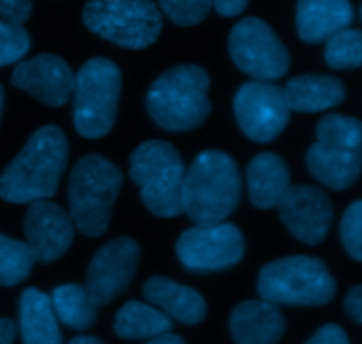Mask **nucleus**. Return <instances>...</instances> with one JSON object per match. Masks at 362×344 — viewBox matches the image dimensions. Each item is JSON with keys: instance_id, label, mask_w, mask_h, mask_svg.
I'll return each instance as SVG.
<instances>
[{"instance_id": "obj_35", "label": "nucleus", "mask_w": 362, "mask_h": 344, "mask_svg": "<svg viewBox=\"0 0 362 344\" xmlns=\"http://www.w3.org/2000/svg\"><path fill=\"white\" fill-rule=\"evenodd\" d=\"M145 344H186V343H184V339L180 338V336L166 332V334L158 336V338L148 339V343H145Z\"/></svg>"}, {"instance_id": "obj_24", "label": "nucleus", "mask_w": 362, "mask_h": 344, "mask_svg": "<svg viewBox=\"0 0 362 344\" xmlns=\"http://www.w3.org/2000/svg\"><path fill=\"white\" fill-rule=\"evenodd\" d=\"M49 300L55 316L74 331H87L98 320V306L83 286L74 283L57 286Z\"/></svg>"}, {"instance_id": "obj_31", "label": "nucleus", "mask_w": 362, "mask_h": 344, "mask_svg": "<svg viewBox=\"0 0 362 344\" xmlns=\"http://www.w3.org/2000/svg\"><path fill=\"white\" fill-rule=\"evenodd\" d=\"M306 344H350V339L339 325L329 324L318 328Z\"/></svg>"}, {"instance_id": "obj_15", "label": "nucleus", "mask_w": 362, "mask_h": 344, "mask_svg": "<svg viewBox=\"0 0 362 344\" xmlns=\"http://www.w3.org/2000/svg\"><path fill=\"white\" fill-rule=\"evenodd\" d=\"M11 83L28 92L49 108H60L69 101L74 88V73L69 64L52 53H42L18 64L11 76Z\"/></svg>"}, {"instance_id": "obj_14", "label": "nucleus", "mask_w": 362, "mask_h": 344, "mask_svg": "<svg viewBox=\"0 0 362 344\" xmlns=\"http://www.w3.org/2000/svg\"><path fill=\"white\" fill-rule=\"evenodd\" d=\"M23 233L34 260L52 263L69 251L74 240V223L60 205L35 200L25 214Z\"/></svg>"}, {"instance_id": "obj_7", "label": "nucleus", "mask_w": 362, "mask_h": 344, "mask_svg": "<svg viewBox=\"0 0 362 344\" xmlns=\"http://www.w3.org/2000/svg\"><path fill=\"white\" fill-rule=\"evenodd\" d=\"M258 293L276 306H324L334 299L336 281L320 258L297 254L265 265Z\"/></svg>"}, {"instance_id": "obj_32", "label": "nucleus", "mask_w": 362, "mask_h": 344, "mask_svg": "<svg viewBox=\"0 0 362 344\" xmlns=\"http://www.w3.org/2000/svg\"><path fill=\"white\" fill-rule=\"evenodd\" d=\"M345 311L357 325L362 324V286L356 285L345 299Z\"/></svg>"}, {"instance_id": "obj_8", "label": "nucleus", "mask_w": 362, "mask_h": 344, "mask_svg": "<svg viewBox=\"0 0 362 344\" xmlns=\"http://www.w3.org/2000/svg\"><path fill=\"white\" fill-rule=\"evenodd\" d=\"M83 23L113 45L144 49L158 41L163 16L152 0H88Z\"/></svg>"}, {"instance_id": "obj_27", "label": "nucleus", "mask_w": 362, "mask_h": 344, "mask_svg": "<svg viewBox=\"0 0 362 344\" xmlns=\"http://www.w3.org/2000/svg\"><path fill=\"white\" fill-rule=\"evenodd\" d=\"M30 49V35L23 25L0 20V67L23 59Z\"/></svg>"}, {"instance_id": "obj_13", "label": "nucleus", "mask_w": 362, "mask_h": 344, "mask_svg": "<svg viewBox=\"0 0 362 344\" xmlns=\"http://www.w3.org/2000/svg\"><path fill=\"white\" fill-rule=\"evenodd\" d=\"M276 207L288 232L310 246H317L327 237L334 218L327 194L310 184L290 186Z\"/></svg>"}, {"instance_id": "obj_25", "label": "nucleus", "mask_w": 362, "mask_h": 344, "mask_svg": "<svg viewBox=\"0 0 362 344\" xmlns=\"http://www.w3.org/2000/svg\"><path fill=\"white\" fill-rule=\"evenodd\" d=\"M35 260L27 242L0 233V286H16L30 275Z\"/></svg>"}, {"instance_id": "obj_16", "label": "nucleus", "mask_w": 362, "mask_h": 344, "mask_svg": "<svg viewBox=\"0 0 362 344\" xmlns=\"http://www.w3.org/2000/svg\"><path fill=\"white\" fill-rule=\"evenodd\" d=\"M311 175L331 189H349L357 182L362 166V145L318 140L306 155Z\"/></svg>"}, {"instance_id": "obj_19", "label": "nucleus", "mask_w": 362, "mask_h": 344, "mask_svg": "<svg viewBox=\"0 0 362 344\" xmlns=\"http://www.w3.org/2000/svg\"><path fill=\"white\" fill-rule=\"evenodd\" d=\"M283 95L290 112L318 113L341 105L346 90L339 78L306 73L286 81Z\"/></svg>"}, {"instance_id": "obj_37", "label": "nucleus", "mask_w": 362, "mask_h": 344, "mask_svg": "<svg viewBox=\"0 0 362 344\" xmlns=\"http://www.w3.org/2000/svg\"><path fill=\"white\" fill-rule=\"evenodd\" d=\"M2 115H4V87L0 83V122H2Z\"/></svg>"}, {"instance_id": "obj_36", "label": "nucleus", "mask_w": 362, "mask_h": 344, "mask_svg": "<svg viewBox=\"0 0 362 344\" xmlns=\"http://www.w3.org/2000/svg\"><path fill=\"white\" fill-rule=\"evenodd\" d=\"M69 344H103V341L98 338H90V336H83V338L73 339Z\"/></svg>"}, {"instance_id": "obj_21", "label": "nucleus", "mask_w": 362, "mask_h": 344, "mask_svg": "<svg viewBox=\"0 0 362 344\" xmlns=\"http://www.w3.org/2000/svg\"><path fill=\"white\" fill-rule=\"evenodd\" d=\"M247 191L255 207H276L290 187V170L285 159L272 152L255 155L247 165Z\"/></svg>"}, {"instance_id": "obj_34", "label": "nucleus", "mask_w": 362, "mask_h": 344, "mask_svg": "<svg viewBox=\"0 0 362 344\" xmlns=\"http://www.w3.org/2000/svg\"><path fill=\"white\" fill-rule=\"evenodd\" d=\"M16 336V324L9 318H0V344H13Z\"/></svg>"}, {"instance_id": "obj_23", "label": "nucleus", "mask_w": 362, "mask_h": 344, "mask_svg": "<svg viewBox=\"0 0 362 344\" xmlns=\"http://www.w3.org/2000/svg\"><path fill=\"white\" fill-rule=\"evenodd\" d=\"M172 320L163 311L138 300H129L115 316V334L122 339H152L172 331Z\"/></svg>"}, {"instance_id": "obj_4", "label": "nucleus", "mask_w": 362, "mask_h": 344, "mask_svg": "<svg viewBox=\"0 0 362 344\" xmlns=\"http://www.w3.org/2000/svg\"><path fill=\"white\" fill-rule=\"evenodd\" d=\"M122 187V173L99 154H88L74 165L69 177V215L87 237H101L108 230L113 205Z\"/></svg>"}, {"instance_id": "obj_3", "label": "nucleus", "mask_w": 362, "mask_h": 344, "mask_svg": "<svg viewBox=\"0 0 362 344\" xmlns=\"http://www.w3.org/2000/svg\"><path fill=\"white\" fill-rule=\"evenodd\" d=\"M211 80L204 67L184 64L165 71L147 94V112L161 129L184 133L200 127L211 113Z\"/></svg>"}, {"instance_id": "obj_29", "label": "nucleus", "mask_w": 362, "mask_h": 344, "mask_svg": "<svg viewBox=\"0 0 362 344\" xmlns=\"http://www.w3.org/2000/svg\"><path fill=\"white\" fill-rule=\"evenodd\" d=\"M339 235L346 253L356 261L362 260V201H354L346 208L339 225Z\"/></svg>"}, {"instance_id": "obj_12", "label": "nucleus", "mask_w": 362, "mask_h": 344, "mask_svg": "<svg viewBox=\"0 0 362 344\" xmlns=\"http://www.w3.org/2000/svg\"><path fill=\"white\" fill-rule=\"evenodd\" d=\"M140 244L131 237H117L106 242L92 258L87 271L88 297L95 306H105L129 288L138 261Z\"/></svg>"}, {"instance_id": "obj_9", "label": "nucleus", "mask_w": 362, "mask_h": 344, "mask_svg": "<svg viewBox=\"0 0 362 344\" xmlns=\"http://www.w3.org/2000/svg\"><path fill=\"white\" fill-rule=\"evenodd\" d=\"M233 64L255 80L271 81L290 69V53L267 21L257 16L243 18L228 35Z\"/></svg>"}, {"instance_id": "obj_22", "label": "nucleus", "mask_w": 362, "mask_h": 344, "mask_svg": "<svg viewBox=\"0 0 362 344\" xmlns=\"http://www.w3.org/2000/svg\"><path fill=\"white\" fill-rule=\"evenodd\" d=\"M20 331L23 344H62L52 300L37 288H27L21 293Z\"/></svg>"}, {"instance_id": "obj_33", "label": "nucleus", "mask_w": 362, "mask_h": 344, "mask_svg": "<svg viewBox=\"0 0 362 344\" xmlns=\"http://www.w3.org/2000/svg\"><path fill=\"white\" fill-rule=\"evenodd\" d=\"M250 0H212V7L218 11V14L225 18H233L239 16L240 13H244V9L247 7Z\"/></svg>"}, {"instance_id": "obj_18", "label": "nucleus", "mask_w": 362, "mask_h": 344, "mask_svg": "<svg viewBox=\"0 0 362 344\" xmlns=\"http://www.w3.org/2000/svg\"><path fill=\"white\" fill-rule=\"evenodd\" d=\"M354 21L350 0H297L296 27L304 42H325Z\"/></svg>"}, {"instance_id": "obj_30", "label": "nucleus", "mask_w": 362, "mask_h": 344, "mask_svg": "<svg viewBox=\"0 0 362 344\" xmlns=\"http://www.w3.org/2000/svg\"><path fill=\"white\" fill-rule=\"evenodd\" d=\"M32 14V0H0V20L23 25Z\"/></svg>"}, {"instance_id": "obj_26", "label": "nucleus", "mask_w": 362, "mask_h": 344, "mask_svg": "<svg viewBox=\"0 0 362 344\" xmlns=\"http://www.w3.org/2000/svg\"><path fill=\"white\" fill-rule=\"evenodd\" d=\"M325 62L338 71L357 69L362 64V34L359 28H343L325 41Z\"/></svg>"}, {"instance_id": "obj_20", "label": "nucleus", "mask_w": 362, "mask_h": 344, "mask_svg": "<svg viewBox=\"0 0 362 344\" xmlns=\"http://www.w3.org/2000/svg\"><path fill=\"white\" fill-rule=\"evenodd\" d=\"M144 297L151 304L161 307L168 316L186 325L200 324L207 314L204 297L197 290L163 275H154L145 283Z\"/></svg>"}, {"instance_id": "obj_1", "label": "nucleus", "mask_w": 362, "mask_h": 344, "mask_svg": "<svg viewBox=\"0 0 362 344\" xmlns=\"http://www.w3.org/2000/svg\"><path fill=\"white\" fill-rule=\"evenodd\" d=\"M67 138L59 126L35 131L0 175V198L9 203L48 200L57 193L67 165Z\"/></svg>"}, {"instance_id": "obj_10", "label": "nucleus", "mask_w": 362, "mask_h": 344, "mask_svg": "<svg viewBox=\"0 0 362 344\" xmlns=\"http://www.w3.org/2000/svg\"><path fill=\"white\" fill-rule=\"evenodd\" d=\"M177 256L191 272L225 271L239 263L246 251L244 235L235 225L198 226L186 230L177 240Z\"/></svg>"}, {"instance_id": "obj_6", "label": "nucleus", "mask_w": 362, "mask_h": 344, "mask_svg": "<svg viewBox=\"0 0 362 344\" xmlns=\"http://www.w3.org/2000/svg\"><path fill=\"white\" fill-rule=\"evenodd\" d=\"M122 74L113 60L95 57L74 74L73 119L78 133L88 140L112 131L119 109Z\"/></svg>"}, {"instance_id": "obj_28", "label": "nucleus", "mask_w": 362, "mask_h": 344, "mask_svg": "<svg viewBox=\"0 0 362 344\" xmlns=\"http://www.w3.org/2000/svg\"><path fill=\"white\" fill-rule=\"evenodd\" d=\"M159 7L179 27H193L211 13L212 0H159Z\"/></svg>"}, {"instance_id": "obj_5", "label": "nucleus", "mask_w": 362, "mask_h": 344, "mask_svg": "<svg viewBox=\"0 0 362 344\" xmlns=\"http://www.w3.org/2000/svg\"><path fill=\"white\" fill-rule=\"evenodd\" d=\"M184 173L182 158L168 141H144L131 154V179L140 186V198L145 207L159 218L182 214Z\"/></svg>"}, {"instance_id": "obj_11", "label": "nucleus", "mask_w": 362, "mask_h": 344, "mask_svg": "<svg viewBox=\"0 0 362 344\" xmlns=\"http://www.w3.org/2000/svg\"><path fill=\"white\" fill-rule=\"evenodd\" d=\"M233 112L243 133L258 143L276 140L290 122L283 88L262 80L247 81L237 90Z\"/></svg>"}, {"instance_id": "obj_2", "label": "nucleus", "mask_w": 362, "mask_h": 344, "mask_svg": "<svg viewBox=\"0 0 362 344\" xmlns=\"http://www.w3.org/2000/svg\"><path fill=\"white\" fill-rule=\"evenodd\" d=\"M240 191L235 161L221 150H204L184 173L182 212L198 226L218 225L239 207Z\"/></svg>"}, {"instance_id": "obj_17", "label": "nucleus", "mask_w": 362, "mask_h": 344, "mask_svg": "<svg viewBox=\"0 0 362 344\" xmlns=\"http://www.w3.org/2000/svg\"><path fill=\"white\" fill-rule=\"evenodd\" d=\"M230 328L235 344H276L285 334L286 321L276 304L246 300L233 309Z\"/></svg>"}]
</instances>
